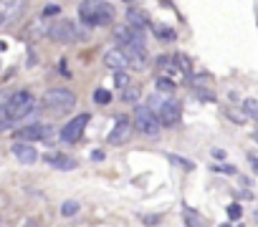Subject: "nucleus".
<instances>
[{
    "label": "nucleus",
    "mask_w": 258,
    "mask_h": 227,
    "mask_svg": "<svg viewBox=\"0 0 258 227\" xmlns=\"http://www.w3.org/2000/svg\"><path fill=\"white\" fill-rule=\"evenodd\" d=\"M213 156L215 159H225V149H213Z\"/></svg>",
    "instance_id": "31"
},
{
    "label": "nucleus",
    "mask_w": 258,
    "mask_h": 227,
    "mask_svg": "<svg viewBox=\"0 0 258 227\" xmlns=\"http://www.w3.org/2000/svg\"><path fill=\"white\" fill-rule=\"evenodd\" d=\"M43 106L53 114H66L76 106V96L69 88H51V91L43 94Z\"/></svg>",
    "instance_id": "3"
},
{
    "label": "nucleus",
    "mask_w": 258,
    "mask_h": 227,
    "mask_svg": "<svg viewBox=\"0 0 258 227\" xmlns=\"http://www.w3.org/2000/svg\"><path fill=\"white\" fill-rule=\"evenodd\" d=\"M248 162H251V167H253V172L258 174V156H256V154H248Z\"/></svg>",
    "instance_id": "30"
},
{
    "label": "nucleus",
    "mask_w": 258,
    "mask_h": 227,
    "mask_svg": "<svg viewBox=\"0 0 258 227\" xmlns=\"http://www.w3.org/2000/svg\"><path fill=\"white\" fill-rule=\"evenodd\" d=\"M89 121H91L89 114H79L76 119H71L66 126L61 129V139H63V142H69V144L79 142V139H81V134H84V129H86V124H89Z\"/></svg>",
    "instance_id": "7"
},
{
    "label": "nucleus",
    "mask_w": 258,
    "mask_h": 227,
    "mask_svg": "<svg viewBox=\"0 0 258 227\" xmlns=\"http://www.w3.org/2000/svg\"><path fill=\"white\" fill-rule=\"evenodd\" d=\"M104 66H109L112 71L117 74V71H124V68H129V61H127L124 51L117 45V48H112V51L104 53Z\"/></svg>",
    "instance_id": "11"
},
{
    "label": "nucleus",
    "mask_w": 258,
    "mask_h": 227,
    "mask_svg": "<svg viewBox=\"0 0 258 227\" xmlns=\"http://www.w3.org/2000/svg\"><path fill=\"white\" fill-rule=\"evenodd\" d=\"M5 109H8V116L13 121H20L36 109V96L31 94V91H15V94L8 99Z\"/></svg>",
    "instance_id": "2"
},
{
    "label": "nucleus",
    "mask_w": 258,
    "mask_h": 227,
    "mask_svg": "<svg viewBox=\"0 0 258 227\" xmlns=\"http://www.w3.org/2000/svg\"><path fill=\"white\" fill-rule=\"evenodd\" d=\"M124 51L127 61L132 68H147V45H139V43H127V45H119Z\"/></svg>",
    "instance_id": "9"
},
{
    "label": "nucleus",
    "mask_w": 258,
    "mask_h": 227,
    "mask_svg": "<svg viewBox=\"0 0 258 227\" xmlns=\"http://www.w3.org/2000/svg\"><path fill=\"white\" fill-rule=\"evenodd\" d=\"M119 99H122V101H127V104H139V99H142V86L129 83L127 88H122Z\"/></svg>",
    "instance_id": "16"
},
{
    "label": "nucleus",
    "mask_w": 258,
    "mask_h": 227,
    "mask_svg": "<svg viewBox=\"0 0 258 227\" xmlns=\"http://www.w3.org/2000/svg\"><path fill=\"white\" fill-rule=\"evenodd\" d=\"M241 227H243V225H241Z\"/></svg>",
    "instance_id": "37"
},
{
    "label": "nucleus",
    "mask_w": 258,
    "mask_h": 227,
    "mask_svg": "<svg viewBox=\"0 0 258 227\" xmlns=\"http://www.w3.org/2000/svg\"><path fill=\"white\" fill-rule=\"evenodd\" d=\"M152 31H155V36H157L160 40H175V31H172V28H165V26H155Z\"/></svg>",
    "instance_id": "20"
},
{
    "label": "nucleus",
    "mask_w": 258,
    "mask_h": 227,
    "mask_svg": "<svg viewBox=\"0 0 258 227\" xmlns=\"http://www.w3.org/2000/svg\"><path fill=\"white\" fill-rule=\"evenodd\" d=\"M129 134H132V119L129 116H119L114 121V129L109 131V144H122L129 139Z\"/></svg>",
    "instance_id": "10"
},
{
    "label": "nucleus",
    "mask_w": 258,
    "mask_h": 227,
    "mask_svg": "<svg viewBox=\"0 0 258 227\" xmlns=\"http://www.w3.org/2000/svg\"><path fill=\"white\" fill-rule=\"evenodd\" d=\"M48 38L56 43H76L81 38V33H79V26L74 20H58L48 28Z\"/></svg>",
    "instance_id": "5"
},
{
    "label": "nucleus",
    "mask_w": 258,
    "mask_h": 227,
    "mask_svg": "<svg viewBox=\"0 0 258 227\" xmlns=\"http://www.w3.org/2000/svg\"><path fill=\"white\" fill-rule=\"evenodd\" d=\"M58 13H61L58 5H48L46 10H43V18H51V15H58Z\"/></svg>",
    "instance_id": "29"
},
{
    "label": "nucleus",
    "mask_w": 258,
    "mask_h": 227,
    "mask_svg": "<svg viewBox=\"0 0 258 227\" xmlns=\"http://www.w3.org/2000/svg\"><path fill=\"white\" fill-rule=\"evenodd\" d=\"M134 124H137V131L149 136V139H155V136L160 134V119H157V114L149 109V106H137L134 109Z\"/></svg>",
    "instance_id": "4"
},
{
    "label": "nucleus",
    "mask_w": 258,
    "mask_h": 227,
    "mask_svg": "<svg viewBox=\"0 0 258 227\" xmlns=\"http://www.w3.org/2000/svg\"><path fill=\"white\" fill-rule=\"evenodd\" d=\"M243 111H246V116L258 121V99H246L243 101Z\"/></svg>",
    "instance_id": "18"
},
{
    "label": "nucleus",
    "mask_w": 258,
    "mask_h": 227,
    "mask_svg": "<svg viewBox=\"0 0 258 227\" xmlns=\"http://www.w3.org/2000/svg\"><path fill=\"white\" fill-rule=\"evenodd\" d=\"M225 116H230L233 121H246V119H248V116H246V111H241V114H238V111H233L230 106H225Z\"/></svg>",
    "instance_id": "26"
},
{
    "label": "nucleus",
    "mask_w": 258,
    "mask_h": 227,
    "mask_svg": "<svg viewBox=\"0 0 258 227\" xmlns=\"http://www.w3.org/2000/svg\"><path fill=\"white\" fill-rule=\"evenodd\" d=\"M213 172H223V174H235V167H233V164H218V167H213Z\"/></svg>",
    "instance_id": "28"
},
{
    "label": "nucleus",
    "mask_w": 258,
    "mask_h": 227,
    "mask_svg": "<svg viewBox=\"0 0 258 227\" xmlns=\"http://www.w3.org/2000/svg\"><path fill=\"white\" fill-rule=\"evenodd\" d=\"M127 26L129 28H134V31H144L147 26H149V15L144 13V10H139V8H129L127 10Z\"/></svg>",
    "instance_id": "13"
},
{
    "label": "nucleus",
    "mask_w": 258,
    "mask_h": 227,
    "mask_svg": "<svg viewBox=\"0 0 258 227\" xmlns=\"http://www.w3.org/2000/svg\"><path fill=\"white\" fill-rule=\"evenodd\" d=\"M241 215H243V207H241L238 202L228 204V217H230V220H241Z\"/></svg>",
    "instance_id": "24"
},
{
    "label": "nucleus",
    "mask_w": 258,
    "mask_h": 227,
    "mask_svg": "<svg viewBox=\"0 0 258 227\" xmlns=\"http://www.w3.org/2000/svg\"><path fill=\"white\" fill-rule=\"evenodd\" d=\"M256 220H258V210H256Z\"/></svg>",
    "instance_id": "36"
},
{
    "label": "nucleus",
    "mask_w": 258,
    "mask_h": 227,
    "mask_svg": "<svg viewBox=\"0 0 258 227\" xmlns=\"http://www.w3.org/2000/svg\"><path fill=\"white\" fill-rule=\"evenodd\" d=\"M114 86L127 88V86H129V76H127L124 71H117V74H114Z\"/></svg>",
    "instance_id": "25"
},
{
    "label": "nucleus",
    "mask_w": 258,
    "mask_h": 227,
    "mask_svg": "<svg viewBox=\"0 0 258 227\" xmlns=\"http://www.w3.org/2000/svg\"><path fill=\"white\" fill-rule=\"evenodd\" d=\"M167 159H170V162L175 164V167H180V169H187V172H190V169H195V164H192L190 159H182V156H175V154H170Z\"/></svg>",
    "instance_id": "19"
},
{
    "label": "nucleus",
    "mask_w": 258,
    "mask_h": 227,
    "mask_svg": "<svg viewBox=\"0 0 258 227\" xmlns=\"http://www.w3.org/2000/svg\"><path fill=\"white\" fill-rule=\"evenodd\" d=\"M157 119H160L162 126H170V129L177 126L180 119H182V106H180L177 101H172V99L162 101V106H160V111H157Z\"/></svg>",
    "instance_id": "6"
},
{
    "label": "nucleus",
    "mask_w": 258,
    "mask_h": 227,
    "mask_svg": "<svg viewBox=\"0 0 258 227\" xmlns=\"http://www.w3.org/2000/svg\"><path fill=\"white\" fill-rule=\"evenodd\" d=\"M182 220H185V227H203L200 212H195L192 207H182Z\"/></svg>",
    "instance_id": "17"
},
{
    "label": "nucleus",
    "mask_w": 258,
    "mask_h": 227,
    "mask_svg": "<svg viewBox=\"0 0 258 227\" xmlns=\"http://www.w3.org/2000/svg\"><path fill=\"white\" fill-rule=\"evenodd\" d=\"M0 26H3V10H0Z\"/></svg>",
    "instance_id": "33"
},
{
    "label": "nucleus",
    "mask_w": 258,
    "mask_h": 227,
    "mask_svg": "<svg viewBox=\"0 0 258 227\" xmlns=\"http://www.w3.org/2000/svg\"><path fill=\"white\" fill-rule=\"evenodd\" d=\"M76 212H79V202L69 199V202H63V204H61V215H63V217H74Z\"/></svg>",
    "instance_id": "21"
},
{
    "label": "nucleus",
    "mask_w": 258,
    "mask_h": 227,
    "mask_svg": "<svg viewBox=\"0 0 258 227\" xmlns=\"http://www.w3.org/2000/svg\"><path fill=\"white\" fill-rule=\"evenodd\" d=\"M253 139H256V142H258V131H256V134H253Z\"/></svg>",
    "instance_id": "35"
},
{
    "label": "nucleus",
    "mask_w": 258,
    "mask_h": 227,
    "mask_svg": "<svg viewBox=\"0 0 258 227\" xmlns=\"http://www.w3.org/2000/svg\"><path fill=\"white\" fill-rule=\"evenodd\" d=\"M46 162L56 169H63V172H69V169H76V159L74 156H66V154H46Z\"/></svg>",
    "instance_id": "15"
},
{
    "label": "nucleus",
    "mask_w": 258,
    "mask_h": 227,
    "mask_svg": "<svg viewBox=\"0 0 258 227\" xmlns=\"http://www.w3.org/2000/svg\"><path fill=\"white\" fill-rule=\"evenodd\" d=\"M94 101L104 106V104H109V101H112V94H109L106 88H96V91H94Z\"/></svg>",
    "instance_id": "22"
},
{
    "label": "nucleus",
    "mask_w": 258,
    "mask_h": 227,
    "mask_svg": "<svg viewBox=\"0 0 258 227\" xmlns=\"http://www.w3.org/2000/svg\"><path fill=\"white\" fill-rule=\"evenodd\" d=\"M220 227H230V222H223V225H220Z\"/></svg>",
    "instance_id": "34"
},
{
    "label": "nucleus",
    "mask_w": 258,
    "mask_h": 227,
    "mask_svg": "<svg viewBox=\"0 0 258 227\" xmlns=\"http://www.w3.org/2000/svg\"><path fill=\"white\" fill-rule=\"evenodd\" d=\"M157 88H160V91H167V94H170V91H175V83H172L170 78H157Z\"/></svg>",
    "instance_id": "27"
},
{
    "label": "nucleus",
    "mask_w": 258,
    "mask_h": 227,
    "mask_svg": "<svg viewBox=\"0 0 258 227\" xmlns=\"http://www.w3.org/2000/svg\"><path fill=\"white\" fill-rule=\"evenodd\" d=\"M144 222H147V225H157V222H160V217H155V215H149V217H144Z\"/></svg>",
    "instance_id": "32"
},
{
    "label": "nucleus",
    "mask_w": 258,
    "mask_h": 227,
    "mask_svg": "<svg viewBox=\"0 0 258 227\" xmlns=\"http://www.w3.org/2000/svg\"><path fill=\"white\" fill-rule=\"evenodd\" d=\"M51 134H53V129L48 124H31V126H23L15 131L20 142H41V139H48Z\"/></svg>",
    "instance_id": "8"
},
{
    "label": "nucleus",
    "mask_w": 258,
    "mask_h": 227,
    "mask_svg": "<svg viewBox=\"0 0 258 227\" xmlns=\"http://www.w3.org/2000/svg\"><path fill=\"white\" fill-rule=\"evenodd\" d=\"M13 154H15V159H18L20 164H33V162H38V151L33 147H28L26 142H15L13 144Z\"/></svg>",
    "instance_id": "12"
},
{
    "label": "nucleus",
    "mask_w": 258,
    "mask_h": 227,
    "mask_svg": "<svg viewBox=\"0 0 258 227\" xmlns=\"http://www.w3.org/2000/svg\"><path fill=\"white\" fill-rule=\"evenodd\" d=\"M26 5H28V0H10V3L5 5V10H3V26H8V23H13V20H18L20 15H23Z\"/></svg>",
    "instance_id": "14"
},
{
    "label": "nucleus",
    "mask_w": 258,
    "mask_h": 227,
    "mask_svg": "<svg viewBox=\"0 0 258 227\" xmlns=\"http://www.w3.org/2000/svg\"><path fill=\"white\" fill-rule=\"evenodd\" d=\"M79 20L84 26H109L114 20V8L106 0H84L79 5Z\"/></svg>",
    "instance_id": "1"
},
{
    "label": "nucleus",
    "mask_w": 258,
    "mask_h": 227,
    "mask_svg": "<svg viewBox=\"0 0 258 227\" xmlns=\"http://www.w3.org/2000/svg\"><path fill=\"white\" fill-rule=\"evenodd\" d=\"M10 124H13V119L8 116V109H5V106H0V131H5Z\"/></svg>",
    "instance_id": "23"
}]
</instances>
